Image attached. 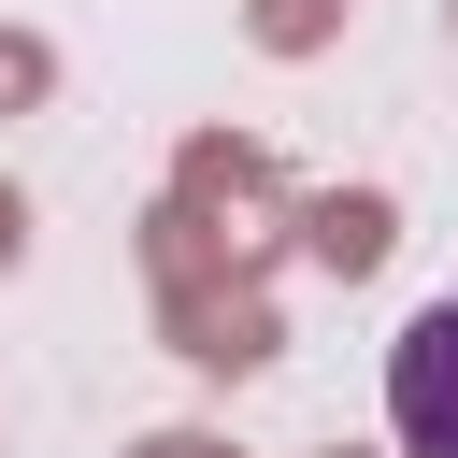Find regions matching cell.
Instances as JSON below:
<instances>
[{
	"instance_id": "cell-1",
	"label": "cell",
	"mask_w": 458,
	"mask_h": 458,
	"mask_svg": "<svg viewBox=\"0 0 458 458\" xmlns=\"http://www.w3.org/2000/svg\"><path fill=\"white\" fill-rule=\"evenodd\" d=\"M386 429H401V458H458V301H429L386 344Z\"/></svg>"
}]
</instances>
